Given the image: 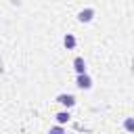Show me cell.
Returning <instances> with one entry per match:
<instances>
[{
  "label": "cell",
  "instance_id": "obj_5",
  "mask_svg": "<svg viewBox=\"0 0 134 134\" xmlns=\"http://www.w3.org/2000/svg\"><path fill=\"white\" fill-rule=\"evenodd\" d=\"M73 69H75V73H84V71H86V61H84V57H75V59H73Z\"/></svg>",
  "mask_w": 134,
  "mask_h": 134
},
{
  "label": "cell",
  "instance_id": "obj_4",
  "mask_svg": "<svg viewBox=\"0 0 134 134\" xmlns=\"http://www.w3.org/2000/svg\"><path fill=\"white\" fill-rule=\"evenodd\" d=\"M75 44H77V40H75L73 34H65V36H63V46H65L67 50H73Z\"/></svg>",
  "mask_w": 134,
  "mask_h": 134
},
{
  "label": "cell",
  "instance_id": "obj_8",
  "mask_svg": "<svg viewBox=\"0 0 134 134\" xmlns=\"http://www.w3.org/2000/svg\"><path fill=\"white\" fill-rule=\"evenodd\" d=\"M50 132H63V124H59V126H54V128H50Z\"/></svg>",
  "mask_w": 134,
  "mask_h": 134
},
{
  "label": "cell",
  "instance_id": "obj_9",
  "mask_svg": "<svg viewBox=\"0 0 134 134\" xmlns=\"http://www.w3.org/2000/svg\"><path fill=\"white\" fill-rule=\"evenodd\" d=\"M10 2H13V4H21V0H10Z\"/></svg>",
  "mask_w": 134,
  "mask_h": 134
},
{
  "label": "cell",
  "instance_id": "obj_10",
  "mask_svg": "<svg viewBox=\"0 0 134 134\" xmlns=\"http://www.w3.org/2000/svg\"><path fill=\"white\" fill-rule=\"evenodd\" d=\"M2 71H4V67H2V59H0V73H2Z\"/></svg>",
  "mask_w": 134,
  "mask_h": 134
},
{
  "label": "cell",
  "instance_id": "obj_3",
  "mask_svg": "<svg viewBox=\"0 0 134 134\" xmlns=\"http://www.w3.org/2000/svg\"><path fill=\"white\" fill-rule=\"evenodd\" d=\"M57 103H61L63 107H67V109H71L73 105H75V96L73 94H65V92H61V94H57V98H54Z\"/></svg>",
  "mask_w": 134,
  "mask_h": 134
},
{
  "label": "cell",
  "instance_id": "obj_2",
  "mask_svg": "<svg viewBox=\"0 0 134 134\" xmlns=\"http://www.w3.org/2000/svg\"><path fill=\"white\" fill-rule=\"evenodd\" d=\"M94 15H96L94 8H90V6H88V8H82V10L77 13V21H80V23H90V21L94 19Z\"/></svg>",
  "mask_w": 134,
  "mask_h": 134
},
{
  "label": "cell",
  "instance_id": "obj_7",
  "mask_svg": "<svg viewBox=\"0 0 134 134\" xmlns=\"http://www.w3.org/2000/svg\"><path fill=\"white\" fill-rule=\"evenodd\" d=\"M126 130H130V132L134 130V121L132 119H126Z\"/></svg>",
  "mask_w": 134,
  "mask_h": 134
},
{
  "label": "cell",
  "instance_id": "obj_6",
  "mask_svg": "<svg viewBox=\"0 0 134 134\" xmlns=\"http://www.w3.org/2000/svg\"><path fill=\"white\" fill-rule=\"evenodd\" d=\"M54 119H57L59 124H67V121L71 119V115H69V111H59V113L54 115Z\"/></svg>",
  "mask_w": 134,
  "mask_h": 134
},
{
  "label": "cell",
  "instance_id": "obj_1",
  "mask_svg": "<svg viewBox=\"0 0 134 134\" xmlns=\"http://www.w3.org/2000/svg\"><path fill=\"white\" fill-rule=\"evenodd\" d=\"M75 86L80 88V90H90L92 88V77L84 71V73H77V77H75Z\"/></svg>",
  "mask_w": 134,
  "mask_h": 134
}]
</instances>
